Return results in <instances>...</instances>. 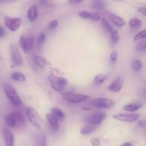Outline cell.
Masks as SVG:
<instances>
[{
	"instance_id": "obj_1",
	"label": "cell",
	"mask_w": 146,
	"mask_h": 146,
	"mask_svg": "<svg viewBox=\"0 0 146 146\" xmlns=\"http://www.w3.org/2000/svg\"><path fill=\"white\" fill-rule=\"evenodd\" d=\"M48 80L50 81L51 87L56 92H64L68 85V81L66 78L61 76H56L54 74L48 76Z\"/></svg>"
},
{
	"instance_id": "obj_2",
	"label": "cell",
	"mask_w": 146,
	"mask_h": 146,
	"mask_svg": "<svg viewBox=\"0 0 146 146\" xmlns=\"http://www.w3.org/2000/svg\"><path fill=\"white\" fill-rule=\"evenodd\" d=\"M4 91L10 102L15 106H20L22 104V100L15 88L11 85L6 84L4 85Z\"/></svg>"
},
{
	"instance_id": "obj_3",
	"label": "cell",
	"mask_w": 146,
	"mask_h": 146,
	"mask_svg": "<svg viewBox=\"0 0 146 146\" xmlns=\"http://www.w3.org/2000/svg\"><path fill=\"white\" fill-rule=\"evenodd\" d=\"M62 97L65 101L71 104H81L89 101L90 96L81 94H75L70 91H64Z\"/></svg>"
},
{
	"instance_id": "obj_4",
	"label": "cell",
	"mask_w": 146,
	"mask_h": 146,
	"mask_svg": "<svg viewBox=\"0 0 146 146\" xmlns=\"http://www.w3.org/2000/svg\"><path fill=\"white\" fill-rule=\"evenodd\" d=\"M26 115L28 121L36 129H41L43 125V121L34 108L31 107L27 108L26 110Z\"/></svg>"
},
{
	"instance_id": "obj_5",
	"label": "cell",
	"mask_w": 146,
	"mask_h": 146,
	"mask_svg": "<svg viewBox=\"0 0 146 146\" xmlns=\"http://www.w3.org/2000/svg\"><path fill=\"white\" fill-rule=\"evenodd\" d=\"M91 106L100 108H113L115 106V102L112 99L106 98H97L90 102Z\"/></svg>"
},
{
	"instance_id": "obj_6",
	"label": "cell",
	"mask_w": 146,
	"mask_h": 146,
	"mask_svg": "<svg viewBox=\"0 0 146 146\" xmlns=\"http://www.w3.org/2000/svg\"><path fill=\"white\" fill-rule=\"evenodd\" d=\"M4 24L6 27L11 31H16L20 28L22 24V20L20 18H11V17H4Z\"/></svg>"
},
{
	"instance_id": "obj_7",
	"label": "cell",
	"mask_w": 146,
	"mask_h": 146,
	"mask_svg": "<svg viewBox=\"0 0 146 146\" xmlns=\"http://www.w3.org/2000/svg\"><path fill=\"white\" fill-rule=\"evenodd\" d=\"M10 55L13 64L16 66H21L23 64V58L21 56L19 48L16 44H11L10 46Z\"/></svg>"
},
{
	"instance_id": "obj_8",
	"label": "cell",
	"mask_w": 146,
	"mask_h": 146,
	"mask_svg": "<svg viewBox=\"0 0 146 146\" xmlns=\"http://www.w3.org/2000/svg\"><path fill=\"white\" fill-rule=\"evenodd\" d=\"M112 117L117 121L132 123L138 121L140 118V115L136 113H117L114 114Z\"/></svg>"
},
{
	"instance_id": "obj_9",
	"label": "cell",
	"mask_w": 146,
	"mask_h": 146,
	"mask_svg": "<svg viewBox=\"0 0 146 146\" xmlns=\"http://www.w3.org/2000/svg\"><path fill=\"white\" fill-rule=\"evenodd\" d=\"M106 118V115L104 113H95L91 114L87 117L86 122L88 123V125L97 126L102 123Z\"/></svg>"
},
{
	"instance_id": "obj_10",
	"label": "cell",
	"mask_w": 146,
	"mask_h": 146,
	"mask_svg": "<svg viewBox=\"0 0 146 146\" xmlns=\"http://www.w3.org/2000/svg\"><path fill=\"white\" fill-rule=\"evenodd\" d=\"M2 135L6 146L14 145V135L11 130L9 128H3Z\"/></svg>"
},
{
	"instance_id": "obj_11",
	"label": "cell",
	"mask_w": 146,
	"mask_h": 146,
	"mask_svg": "<svg viewBox=\"0 0 146 146\" xmlns=\"http://www.w3.org/2000/svg\"><path fill=\"white\" fill-rule=\"evenodd\" d=\"M46 119L50 125V128L53 132H56L59 128V121L56 118L51 115V113H48L46 115Z\"/></svg>"
},
{
	"instance_id": "obj_12",
	"label": "cell",
	"mask_w": 146,
	"mask_h": 146,
	"mask_svg": "<svg viewBox=\"0 0 146 146\" xmlns=\"http://www.w3.org/2000/svg\"><path fill=\"white\" fill-rule=\"evenodd\" d=\"M123 85V81L121 78H118L110 84L109 86H108V90L111 92H119L122 88Z\"/></svg>"
},
{
	"instance_id": "obj_13",
	"label": "cell",
	"mask_w": 146,
	"mask_h": 146,
	"mask_svg": "<svg viewBox=\"0 0 146 146\" xmlns=\"http://www.w3.org/2000/svg\"><path fill=\"white\" fill-rule=\"evenodd\" d=\"M143 106V104L141 102H136V103H131V104H128L127 105L124 106L123 110L128 112L133 113L137 111L138 110L141 109Z\"/></svg>"
},
{
	"instance_id": "obj_14",
	"label": "cell",
	"mask_w": 146,
	"mask_h": 146,
	"mask_svg": "<svg viewBox=\"0 0 146 146\" xmlns=\"http://www.w3.org/2000/svg\"><path fill=\"white\" fill-rule=\"evenodd\" d=\"M110 20L111 22L118 27H123L125 25V21L123 18L120 17L119 16L115 15L114 14H111L110 15Z\"/></svg>"
},
{
	"instance_id": "obj_15",
	"label": "cell",
	"mask_w": 146,
	"mask_h": 146,
	"mask_svg": "<svg viewBox=\"0 0 146 146\" xmlns=\"http://www.w3.org/2000/svg\"><path fill=\"white\" fill-rule=\"evenodd\" d=\"M33 61L37 66L40 67L41 68H44L48 65V63L44 57H41L38 55L33 56Z\"/></svg>"
},
{
	"instance_id": "obj_16",
	"label": "cell",
	"mask_w": 146,
	"mask_h": 146,
	"mask_svg": "<svg viewBox=\"0 0 146 146\" xmlns=\"http://www.w3.org/2000/svg\"><path fill=\"white\" fill-rule=\"evenodd\" d=\"M13 114H14V118H15L16 127L21 126V125H25L26 119L21 112H19V111H15V112H13Z\"/></svg>"
},
{
	"instance_id": "obj_17",
	"label": "cell",
	"mask_w": 146,
	"mask_h": 146,
	"mask_svg": "<svg viewBox=\"0 0 146 146\" xmlns=\"http://www.w3.org/2000/svg\"><path fill=\"white\" fill-rule=\"evenodd\" d=\"M38 17V9L36 5H33L27 11V18L29 21H33Z\"/></svg>"
},
{
	"instance_id": "obj_18",
	"label": "cell",
	"mask_w": 146,
	"mask_h": 146,
	"mask_svg": "<svg viewBox=\"0 0 146 146\" xmlns=\"http://www.w3.org/2000/svg\"><path fill=\"white\" fill-rule=\"evenodd\" d=\"M5 123L9 128H16V121L13 113H10L6 115Z\"/></svg>"
},
{
	"instance_id": "obj_19",
	"label": "cell",
	"mask_w": 146,
	"mask_h": 146,
	"mask_svg": "<svg viewBox=\"0 0 146 146\" xmlns=\"http://www.w3.org/2000/svg\"><path fill=\"white\" fill-rule=\"evenodd\" d=\"M51 114L54 115L55 118H56L58 121H62L65 118V114L61 111V109L58 108H53L51 110Z\"/></svg>"
},
{
	"instance_id": "obj_20",
	"label": "cell",
	"mask_w": 146,
	"mask_h": 146,
	"mask_svg": "<svg viewBox=\"0 0 146 146\" xmlns=\"http://www.w3.org/2000/svg\"><path fill=\"white\" fill-rule=\"evenodd\" d=\"M11 78L16 81H19V82H23V81H26V76L23 73L20 72V71H14L11 75Z\"/></svg>"
},
{
	"instance_id": "obj_21",
	"label": "cell",
	"mask_w": 146,
	"mask_h": 146,
	"mask_svg": "<svg viewBox=\"0 0 146 146\" xmlns=\"http://www.w3.org/2000/svg\"><path fill=\"white\" fill-rule=\"evenodd\" d=\"M92 7L96 10H103L106 7V1L104 0H93Z\"/></svg>"
},
{
	"instance_id": "obj_22",
	"label": "cell",
	"mask_w": 146,
	"mask_h": 146,
	"mask_svg": "<svg viewBox=\"0 0 146 146\" xmlns=\"http://www.w3.org/2000/svg\"><path fill=\"white\" fill-rule=\"evenodd\" d=\"M96 130V126L91 125H88L84 127L81 130L80 133H81V135H88L89 134H91V133L94 132Z\"/></svg>"
},
{
	"instance_id": "obj_23",
	"label": "cell",
	"mask_w": 146,
	"mask_h": 146,
	"mask_svg": "<svg viewBox=\"0 0 146 146\" xmlns=\"http://www.w3.org/2000/svg\"><path fill=\"white\" fill-rule=\"evenodd\" d=\"M19 44L20 47L21 48L22 51H24L25 54L29 52L28 48H27V38H26L24 36H21L19 38Z\"/></svg>"
},
{
	"instance_id": "obj_24",
	"label": "cell",
	"mask_w": 146,
	"mask_h": 146,
	"mask_svg": "<svg viewBox=\"0 0 146 146\" xmlns=\"http://www.w3.org/2000/svg\"><path fill=\"white\" fill-rule=\"evenodd\" d=\"M106 75L105 74H98L94 78V84L96 85H101L106 81Z\"/></svg>"
},
{
	"instance_id": "obj_25",
	"label": "cell",
	"mask_w": 146,
	"mask_h": 146,
	"mask_svg": "<svg viewBox=\"0 0 146 146\" xmlns=\"http://www.w3.org/2000/svg\"><path fill=\"white\" fill-rule=\"evenodd\" d=\"M129 25L131 28H138L142 25V21L139 19L133 17L129 20Z\"/></svg>"
},
{
	"instance_id": "obj_26",
	"label": "cell",
	"mask_w": 146,
	"mask_h": 146,
	"mask_svg": "<svg viewBox=\"0 0 146 146\" xmlns=\"http://www.w3.org/2000/svg\"><path fill=\"white\" fill-rule=\"evenodd\" d=\"M111 34V42H112V44H113V45H115L116 44H118V41H119L120 40L119 33H118V30H113Z\"/></svg>"
},
{
	"instance_id": "obj_27",
	"label": "cell",
	"mask_w": 146,
	"mask_h": 146,
	"mask_svg": "<svg viewBox=\"0 0 146 146\" xmlns=\"http://www.w3.org/2000/svg\"><path fill=\"white\" fill-rule=\"evenodd\" d=\"M101 23H102V25L104 27V28L105 29L106 31L108 33H111L113 31V27H112L110 22H108L105 18L101 19Z\"/></svg>"
},
{
	"instance_id": "obj_28",
	"label": "cell",
	"mask_w": 146,
	"mask_h": 146,
	"mask_svg": "<svg viewBox=\"0 0 146 146\" xmlns=\"http://www.w3.org/2000/svg\"><path fill=\"white\" fill-rule=\"evenodd\" d=\"M132 68L134 71L138 72L143 68V63L141 60H135L132 64Z\"/></svg>"
},
{
	"instance_id": "obj_29",
	"label": "cell",
	"mask_w": 146,
	"mask_h": 146,
	"mask_svg": "<svg viewBox=\"0 0 146 146\" xmlns=\"http://www.w3.org/2000/svg\"><path fill=\"white\" fill-rule=\"evenodd\" d=\"M146 38V30L144 29L143 31L138 32L136 35L134 36V41H139V40L145 39Z\"/></svg>"
},
{
	"instance_id": "obj_30",
	"label": "cell",
	"mask_w": 146,
	"mask_h": 146,
	"mask_svg": "<svg viewBox=\"0 0 146 146\" xmlns=\"http://www.w3.org/2000/svg\"><path fill=\"white\" fill-rule=\"evenodd\" d=\"M46 39V34L42 33V34H40L38 37V39H37V46H38V48H41V46L44 44V41Z\"/></svg>"
},
{
	"instance_id": "obj_31",
	"label": "cell",
	"mask_w": 146,
	"mask_h": 146,
	"mask_svg": "<svg viewBox=\"0 0 146 146\" xmlns=\"http://www.w3.org/2000/svg\"><path fill=\"white\" fill-rule=\"evenodd\" d=\"M136 48L139 51H145L146 49V41L145 40L138 43V45L136 46Z\"/></svg>"
},
{
	"instance_id": "obj_32",
	"label": "cell",
	"mask_w": 146,
	"mask_h": 146,
	"mask_svg": "<svg viewBox=\"0 0 146 146\" xmlns=\"http://www.w3.org/2000/svg\"><path fill=\"white\" fill-rule=\"evenodd\" d=\"M101 19V16L98 12H91L89 19L94 20V21H99Z\"/></svg>"
},
{
	"instance_id": "obj_33",
	"label": "cell",
	"mask_w": 146,
	"mask_h": 146,
	"mask_svg": "<svg viewBox=\"0 0 146 146\" xmlns=\"http://www.w3.org/2000/svg\"><path fill=\"white\" fill-rule=\"evenodd\" d=\"M90 14H91L90 11H86V10H82V11H80L78 12V16L83 19H89Z\"/></svg>"
},
{
	"instance_id": "obj_34",
	"label": "cell",
	"mask_w": 146,
	"mask_h": 146,
	"mask_svg": "<svg viewBox=\"0 0 146 146\" xmlns=\"http://www.w3.org/2000/svg\"><path fill=\"white\" fill-rule=\"evenodd\" d=\"M27 48H28V51H30L31 50V48H33V46H34V39L33 37L30 36L27 38Z\"/></svg>"
},
{
	"instance_id": "obj_35",
	"label": "cell",
	"mask_w": 146,
	"mask_h": 146,
	"mask_svg": "<svg viewBox=\"0 0 146 146\" xmlns=\"http://www.w3.org/2000/svg\"><path fill=\"white\" fill-rule=\"evenodd\" d=\"M91 143L93 146H101V139L98 137H94L91 139Z\"/></svg>"
},
{
	"instance_id": "obj_36",
	"label": "cell",
	"mask_w": 146,
	"mask_h": 146,
	"mask_svg": "<svg viewBox=\"0 0 146 146\" xmlns=\"http://www.w3.org/2000/svg\"><path fill=\"white\" fill-rule=\"evenodd\" d=\"M58 25V20H52L51 21H50L49 24H48V27L51 30L54 29L56 28Z\"/></svg>"
},
{
	"instance_id": "obj_37",
	"label": "cell",
	"mask_w": 146,
	"mask_h": 146,
	"mask_svg": "<svg viewBox=\"0 0 146 146\" xmlns=\"http://www.w3.org/2000/svg\"><path fill=\"white\" fill-rule=\"evenodd\" d=\"M118 58V53L116 51H113L111 54V61L112 63H115Z\"/></svg>"
},
{
	"instance_id": "obj_38",
	"label": "cell",
	"mask_w": 146,
	"mask_h": 146,
	"mask_svg": "<svg viewBox=\"0 0 146 146\" xmlns=\"http://www.w3.org/2000/svg\"><path fill=\"white\" fill-rule=\"evenodd\" d=\"M138 11L140 12L141 14H142L143 15L145 16L146 15V9L145 7H141L138 9Z\"/></svg>"
},
{
	"instance_id": "obj_39",
	"label": "cell",
	"mask_w": 146,
	"mask_h": 146,
	"mask_svg": "<svg viewBox=\"0 0 146 146\" xmlns=\"http://www.w3.org/2000/svg\"><path fill=\"white\" fill-rule=\"evenodd\" d=\"M84 1L85 0H68V3L70 4H78Z\"/></svg>"
},
{
	"instance_id": "obj_40",
	"label": "cell",
	"mask_w": 146,
	"mask_h": 146,
	"mask_svg": "<svg viewBox=\"0 0 146 146\" xmlns=\"http://www.w3.org/2000/svg\"><path fill=\"white\" fill-rule=\"evenodd\" d=\"M41 146H48V145H47L46 138L45 135H44V136L42 137V138H41Z\"/></svg>"
},
{
	"instance_id": "obj_41",
	"label": "cell",
	"mask_w": 146,
	"mask_h": 146,
	"mask_svg": "<svg viewBox=\"0 0 146 146\" xmlns=\"http://www.w3.org/2000/svg\"><path fill=\"white\" fill-rule=\"evenodd\" d=\"M5 34H6V31H5V29H4V28L3 27H1V26H0V38L4 36L5 35Z\"/></svg>"
},
{
	"instance_id": "obj_42",
	"label": "cell",
	"mask_w": 146,
	"mask_h": 146,
	"mask_svg": "<svg viewBox=\"0 0 146 146\" xmlns=\"http://www.w3.org/2000/svg\"><path fill=\"white\" fill-rule=\"evenodd\" d=\"M14 1H16V0H0V4H6V3H9Z\"/></svg>"
},
{
	"instance_id": "obj_43",
	"label": "cell",
	"mask_w": 146,
	"mask_h": 146,
	"mask_svg": "<svg viewBox=\"0 0 146 146\" xmlns=\"http://www.w3.org/2000/svg\"><path fill=\"white\" fill-rule=\"evenodd\" d=\"M121 146H134V145H133L131 142H125L124 143H123Z\"/></svg>"
},
{
	"instance_id": "obj_44",
	"label": "cell",
	"mask_w": 146,
	"mask_h": 146,
	"mask_svg": "<svg viewBox=\"0 0 146 146\" xmlns=\"http://www.w3.org/2000/svg\"><path fill=\"white\" fill-rule=\"evenodd\" d=\"M82 109L84 110V111H90V110H91V108H87V107H84Z\"/></svg>"
},
{
	"instance_id": "obj_45",
	"label": "cell",
	"mask_w": 146,
	"mask_h": 146,
	"mask_svg": "<svg viewBox=\"0 0 146 146\" xmlns=\"http://www.w3.org/2000/svg\"><path fill=\"white\" fill-rule=\"evenodd\" d=\"M115 1H124L125 0H115Z\"/></svg>"
},
{
	"instance_id": "obj_46",
	"label": "cell",
	"mask_w": 146,
	"mask_h": 146,
	"mask_svg": "<svg viewBox=\"0 0 146 146\" xmlns=\"http://www.w3.org/2000/svg\"><path fill=\"white\" fill-rule=\"evenodd\" d=\"M1 59H2V57H1V55H0V61H1Z\"/></svg>"
}]
</instances>
